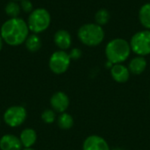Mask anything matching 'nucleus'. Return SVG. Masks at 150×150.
Listing matches in <instances>:
<instances>
[{"label": "nucleus", "instance_id": "1", "mask_svg": "<svg viewBox=\"0 0 150 150\" xmlns=\"http://www.w3.org/2000/svg\"><path fill=\"white\" fill-rule=\"evenodd\" d=\"M0 34L4 43L17 47L25 43L30 34V30L27 22L22 18H10L1 25Z\"/></svg>", "mask_w": 150, "mask_h": 150}, {"label": "nucleus", "instance_id": "2", "mask_svg": "<svg viewBox=\"0 0 150 150\" xmlns=\"http://www.w3.org/2000/svg\"><path fill=\"white\" fill-rule=\"evenodd\" d=\"M130 43L121 38L110 40L105 47V56L107 61L113 64H120L127 61L131 54Z\"/></svg>", "mask_w": 150, "mask_h": 150}, {"label": "nucleus", "instance_id": "3", "mask_svg": "<svg viewBox=\"0 0 150 150\" xmlns=\"http://www.w3.org/2000/svg\"><path fill=\"white\" fill-rule=\"evenodd\" d=\"M80 41L88 47L98 46L105 39V31L101 25L94 23L83 25L77 32Z\"/></svg>", "mask_w": 150, "mask_h": 150}, {"label": "nucleus", "instance_id": "4", "mask_svg": "<svg viewBox=\"0 0 150 150\" xmlns=\"http://www.w3.org/2000/svg\"><path fill=\"white\" fill-rule=\"evenodd\" d=\"M27 25L32 33H41L45 32L51 24V15L45 8H36L29 13Z\"/></svg>", "mask_w": 150, "mask_h": 150}, {"label": "nucleus", "instance_id": "5", "mask_svg": "<svg viewBox=\"0 0 150 150\" xmlns=\"http://www.w3.org/2000/svg\"><path fill=\"white\" fill-rule=\"evenodd\" d=\"M129 43L132 51L137 55L150 54V30L146 29L134 33Z\"/></svg>", "mask_w": 150, "mask_h": 150}, {"label": "nucleus", "instance_id": "6", "mask_svg": "<svg viewBox=\"0 0 150 150\" xmlns=\"http://www.w3.org/2000/svg\"><path fill=\"white\" fill-rule=\"evenodd\" d=\"M70 62L71 59L69 53L63 50H58L51 54L48 61V66L53 73L61 75L69 69Z\"/></svg>", "mask_w": 150, "mask_h": 150}, {"label": "nucleus", "instance_id": "7", "mask_svg": "<svg viewBox=\"0 0 150 150\" xmlns=\"http://www.w3.org/2000/svg\"><path fill=\"white\" fill-rule=\"evenodd\" d=\"M27 118V112L25 107L21 105H12L4 113V123L10 127H18L21 126Z\"/></svg>", "mask_w": 150, "mask_h": 150}, {"label": "nucleus", "instance_id": "8", "mask_svg": "<svg viewBox=\"0 0 150 150\" xmlns=\"http://www.w3.org/2000/svg\"><path fill=\"white\" fill-rule=\"evenodd\" d=\"M50 105L55 112H65L69 105V98L66 93L57 91L52 95L50 98Z\"/></svg>", "mask_w": 150, "mask_h": 150}, {"label": "nucleus", "instance_id": "9", "mask_svg": "<svg viewBox=\"0 0 150 150\" xmlns=\"http://www.w3.org/2000/svg\"><path fill=\"white\" fill-rule=\"evenodd\" d=\"M83 150H111L106 141L99 135H91L85 139Z\"/></svg>", "mask_w": 150, "mask_h": 150}, {"label": "nucleus", "instance_id": "10", "mask_svg": "<svg viewBox=\"0 0 150 150\" xmlns=\"http://www.w3.org/2000/svg\"><path fill=\"white\" fill-rule=\"evenodd\" d=\"M23 146L19 137L7 134L0 139V149L1 150H23Z\"/></svg>", "mask_w": 150, "mask_h": 150}, {"label": "nucleus", "instance_id": "11", "mask_svg": "<svg viewBox=\"0 0 150 150\" xmlns=\"http://www.w3.org/2000/svg\"><path fill=\"white\" fill-rule=\"evenodd\" d=\"M54 42L60 50L66 51L71 47L72 38L70 33L63 29L58 30L54 35Z\"/></svg>", "mask_w": 150, "mask_h": 150}, {"label": "nucleus", "instance_id": "12", "mask_svg": "<svg viewBox=\"0 0 150 150\" xmlns=\"http://www.w3.org/2000/svg\"><path fill=\"white\" fill-rule=\"evenodd\" d=\"M111 76L115 82L123 83L128 81L130 77V71L128 68L124 66L122 63L114 64L111 69Z\"/></svg>", "mask_w": 150, "mask_h": 150}, {"label": "nucleus", "instance_id": "13", "mask_svg": "<svg viewBox=\"0 0 150 150\" xmlns=\"http://www.w3.org/2000/svg\"><path fill=\"white\" fill-rule=\"evenodd\" d=\"M19 139L25 149L32 148L37 141V133L33 128H25L20 133Z\"/></svg>", "mask_w": 150, "mask_h": 150}, {"label": "nucleus", "instance_id": "14", "mask_svg": "<svg viewBox=\"0 0 150 150\" xmlns=\"http://www.w3.org/2000/svg\"><path fill=\"white\" fill-rule=\"evenodd\" d=\"M147 68V61L144 56H136L133 58L128 65V69L130 73L134 75H141L144 72Z\"/></svg>", "mask_w": 150, "mask_h": 150}, {"label": "nucleus", "instance_id": "15", "mask_svg": "<svg viewBox=\"0 0 150 150\" xmlns=\"http://www.w3.org/2000/svg\"><path fill=\"white\" fill-rule=\"evenodd\" d=\"M24 44L25 45V47L28 51L34 53V52H37L40 49L42 42H41V39L39 36V34L31 33L28 35V37L25 40Z\"/></svg>", "mask_w": 150, "mask_h": 150}, {"label": "nucleus", "instance_id": "16", "mask_svg": "<svg viewBox=\"0 0 150 150\" xmlns=\"http://www.w3.org/2000/svg\"><path fill=\"white\" fill-rule=\"evenodd\" d=\"M139 19L143 27L150 30V3H147L141 7L139 11Z\"/></svg>", "mask_w": 150, "mask_h": 150}, {"label": "nucleus", "instance_id": "17", "mask_svg": "<svg viewBox=\"0 0 150 150\" xmlns=\"http://www.w3.org/2000/svg\"><path fill=\"white\" fill-rule=\"evenodd\" d=\"M57 125L62 130H69L74 125L73 117L67 112H62L59 115L57 119Z\"/></svg>", "mask_w": 150, "mask_h": 150}, {"label": "nucleus", "instance_id": "18", "mask_svg": "<svg viewBox=\"0 0 150 150\" xmlns=\"http://www.w3.org/2000/svg\"><path fill=\"white\" fill-rule=\"evenodd\" d=\"M21 11L20 4L15 1H9L4 7V11L9 18H18Z\"/></svg>", "mask_w": 150, "mask_h": 150}, {"label": "nucleus", "instance_id": "19", "mask_svg": "<svg viewBox=\"0 0 150 150\" xmlns=\"http://www.w3.org/2000/svg\"><path fill=\"white\" fill-rule=\"evenodd\" d=\"M95 20H96V24L101 26L106 25L110 20V12L105 9L98 10L95 15Z\"/></svg>", "mask_w": 150, "mask_h": 150}, {"label": "nucleus", "instance_id": "20", "mask_svg": "<svg viewBox=\"0 0 150 150\" xmlns=\"http://www.w3.org/2000/svg\"><path fill=\"white\" fill-rule=\"evenodd\" d=\"M41 120L46 124H53L56 120L55 112L53 109H47L41 114Z\"/></svg>", "mask_w": 150, "mask_h": 150}, {"label": "nucleus", "instance_id": "21", "mask_svg": "<svg viewBox=\"0 0 150 150\" xmlns=\"http://www.w3.org/2000/svg\"><path fill=\"white\" fill-rule=\"evenodd\" d=\"M20 4V7H21V10L26 13H31L34 9H33V3L30 1V0H22L19 2Z\"/></svg>", "mask_w": 150, "mask_h": 150}, {"label": "nucleus", "instance_id": "22", "mask_svg": "<svg viewBox=\"0 0 150 150\" xmlns=\"http://www.w3.org/2000/svg\"><path fill=\"white\" fill-rule=\"evenodd\" d=\"M69 54V57L71 60H78L82 56V51H81V49L75 47V48H72L70 50Z\"/></svg>", "mask_w": 150, "mask_h": 150}, {"label": "nucleus", "instance_id": "23", "mask_svg": "<svg viewBox=\"0 0 150 150\" xmlns=\"http://www.w3.org/2000/svg\"><path fill=\"white\" fill-rule=\"evenodd\" d=\"M3 46H4V40H3L1 34H0V51H1L2 48H3Z\"/></svg>", "mask_w": 150, "mask_h": 150}, {"label": "nucleus", "instance_id": "24", "mask_svg": "<svg viewBox=\"0 0 150 150\" xmlns=\"http://www.w3.org/2000/svg\"><path fill=\"white\" fill-rule=\"evenodd\" d=\"M23 150H34L33 149H32V148H29V149H24Z\"/></svg>", "mask_w": 150, "mask_h": 150}, {"label": "nucleus", "instance_id": "25", "mask_svg": "<svg viewBox=\"0 0 150 150\" xmlns=\"http://www.w3.org/2000/svg\"><path fill=\"white\" fill-rule=\"evenodd\" d=\"M112 150H123L122 149H119V148H116V149H113Z\"/></svg>", "mask_w": 150, "mask_h": 150}, {"label": "nucleus", "instance_id": "26", "mask_svg": "<svg viewBox=\"0 0 150 150\" xmlns=\"http://www.w3.org/2000/svg\"><path fill=\"white\" fill-rule=\"evenodd\" d=\"M10 1H15V2H20L22 0H10Z\"/></svg>", "mask_w": 150, "mask_h": 150}, {"label": "nucleus", "instance_id": "27", "mask_svg": "<svg viewBox=\"0 0 150 150\" xmlns=\"http://www.w3.org/2000/svg\"><path fill=\"white\" fill-rule=\"evenodd\" d=\"M0 124H1V119H0Z\"/></svg>", "mask_w": 150, "mask_h": 150}, {"label": "nucleus", "instance_id": "28", "mask_svg": "<svg viewBox=\"0 0 150 150\" xmlns=\"http://www.w3.org/2000/svg\"><path fill=\"white\" fill-rule=\"evenodd\" d=\"M149 97H150V96H149Z\"/></svg>", "mask_w": 150, "mask_h": 150}]
</instances>
